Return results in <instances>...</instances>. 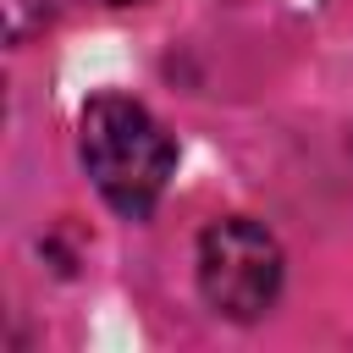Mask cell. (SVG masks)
Instances as JSON below:
<instances>
[{
	"instance_id": "obj_1",
	"label": "cell",
	"mask_w": 353,
	"mask_h": 353,
	"mask_svg": "<svg viewBox=\"0 0 353 353\" xmlns=\"http://www.w3.org/2000/svg\"><path fill=\"white\" fill-rule=\"evenodd\" d=\"M77 149H83V165H88L94 188L105 193V204L132 215V221H143L160 204V193L176 171V143L127 94H99L83 110Z\"/></svg>"
},
{
	"instance_id": "obj_2",
	"label": "cell",
	"mask_w": 353,
	"mask_h": 353,
	"mask_svg": "<svg viewBox=\"0 0 353 353\" xmlns=\"http://www.w3.org/2000/svg\"><path fill=\"white\" fill-rule=\"evenodd\" d=\"M199 287L204 303L226 320H259L281 292V248L259 221H215L199 237Z\"/></svg>"
},
{
	"instance_id": "obj_3",
	"label": "cell",
	"mask_w": 353,
	"mask_h": 353,
	"mask_svg": "<svg viewBox=\"0 0 353 353\" xmlns=\"http://www.w3.org/2000/svg\"><path fill=\"white\" fill-rule=\"evenodd\" d=\"M0 6H6V44H22L33 28H44L55 0H0Z\"/></svg>"
},
{
	"instance_id": "obj_4",
	"label": "cell",
	"mask_w": 353,
	"mask_h": 353,
	"mask_svg": "<svg viewBox=\"0 0 353 353\" xmlns=\"http://www.w3.org/2000/svg\"><path fill=\"white\" fill-rule=\"evenodd\" d=\"M110 6H138V0H110Z\"/></svg>"
}]
</instances>
